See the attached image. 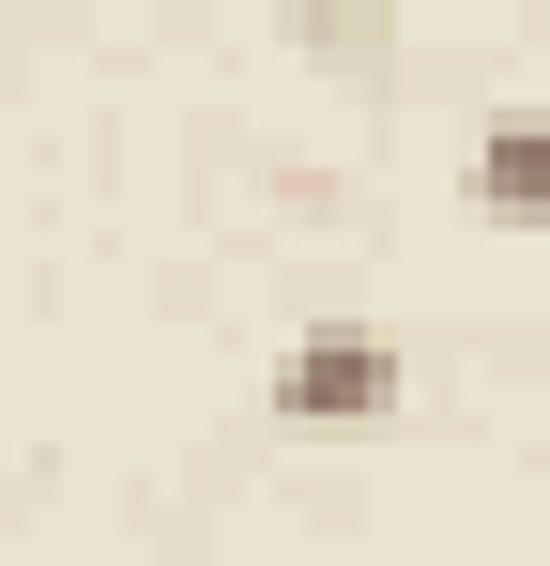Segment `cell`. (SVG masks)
<instances>
[{
	"label": "cell",
	"mask_w": 550,
	"mask_h": 566,
	"mask_svg": "<svg viewBox=\"0 0 550 566\" xmlns=\"http://www.w3.org/2000/svg\"><path fill=\"white\" fill-rule=\"evenodd\" d=\"M458 199H474V230H550V107H489Z\"/></svg>",
	"instance_id": "cell-2"
},
{
	"label": "cell",
	"mask_w": 550,
	"mask_h": 566,
	"mask_svg": "<svg viewBox=\"0 0 550 566\" xmlns=\"http://www.w3.org/2000/svg\"><path fill=\"white\" fill-rule=\"evenodd\" d=\"M275 413H290V429H367V413H398V337L321 322V337L275 368Z\"/></svg>",
	"instance_id": "cell-1"
}]
</instances>
